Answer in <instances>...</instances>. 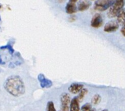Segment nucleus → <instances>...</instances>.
Listing matches in <instances>:
<instances>
[{
	"label": "nucleus",
	"instance_id": "nucleus-1",
	"mask_svg": "<svg viewBox=\"0 0 125 111\" xmlns=\"http://www.w3.org/2000/svg\"><path fill=\"white\" fill-rule=\"evenodd\" d=\"M6 91L14 97H19L25 93V85L20 77L18 75L10 76L4 83Z\"/></svg>",
	"mask_w": 125,
	"mask_h": 111
},
{
	"label": "nucleus",
	"instance_id": "nucleus-2",
	"mask_svg": "<svg viewBox=\"0 0 125 111\" xmlns=\"http://www.w3.org/2000/svg\"><path fill=\"white\" fill-rule=\"evenodd\" d=\"M125 5V0H115L114 3L109 8L107 15L109 18L116 17L121 10L124 8Z\"/></svg>",
	"mask_w": 125,
	"mask_h": 111
},
{
	"label": "nucleus",
	"instance_id": "nucleus-3",
	"mask_svg": "<svg viewBox=\"0 0 125 111\" xmlns=\"http://www.w3.org/2000/svg\"><path fill=\"white\" fill-rule=\"evenodd\" d=\"M115 0H96L94 5V8L96 10L105 11L111 7Z\"/></svg>",
	"mask_w": 125,
	"mask_h": 111
},
{
	"label": "nucleus",
	"instance_id": "nucleus-4",
	"mask_svg": "<svg viewBox=\"0 0 125 111\" xmlns=\"http://www.w3.org/2000/svg\"><path fill=\"white\" fill-rule=\"evenodd\" d=\"M61 103V108L62 111H69L70 107V96L68 93H62L60 97Z\"/></svg>",
	"mask_w": 125,
	"mask_h": 111
},
{
	"label": "nucleus",
	"instance_id": "nucleus-5",
	"mask_svg": "<svg viewBox=\"0 0 125 111\" xmlns=\"http://www.w3.org/2000/svg\"><path fill=\"white\" fill-rule=\"evenodd\" d=\"M104 18L100 14H96L94 15L91 21V25L94 28H98L103 25Z\"/></svg>",
	"mask_w": 125,
	"mask_h": 111
},
{
	"label": "nucleus",
	"instance_id": "nucleus-6",
	"mask_svg": "<svg viewBox=\"0 0 125 111\" xmlns=\"http://www.w3.org/2000/svg\"><path fill=\"white\" fill-rule=\"evenodd\" d=\"M119 24L117 21L115 20H111V21L107 22L104 26V31L107 33H112L115 32L119 29Z\"/></svg>",
	"mask_w": 125,
	"mask_h": 111
},
{
	"label": "nucleus",
	"instance_id": "nucleus-7",
	"mask_svg": "<svg viewBox=\"0 0 125 111\" xmlns=\"http://www.w3.org/2000/svg\"><path fill=\"white\" fill-rule=\"evenodd\" d=\"M38 79H39V81L40 82L41 86L43 88H50L53 84L52 82L48 79H47L43 74H39L38 75Z\"/></svg>",
	"mask_w": 125,
	"mask_h": 111
},
{
	"label": "nucleus",
	"instance_id": "nucleus-8",
	"mask_svg": "<svg viewBox=\"0 0 125 111\" xmlns=\"http://www.w3.org/2000/svg\"><path fill=\"white\" fill-rule=\"evenodd\" d=\"M83 88V84L80 83H72L68 87V90L71 93L77 94L80 93L81 90Z\"/></svg>",
	"mask_w": 125,
	"mask_h": 111
},
{
	"label": "nucleus",
	"instance_id": "nucleus-9",
	"mask_svg": "<svg viewBox=\"0 0 125 111\" xmlns=\"http://www.w3.org/2000/svg\"><path fill=\"white\" fill-rule=\"evenodd\" d=\"M91 5L89 0H80L78 4V10L79 11H85Z\"/></svg>",
	"mask_w": 125,
	"mask_h": 111
},
{
	"label": "nucleus",
	"instance_id": "nucleus-10",
	"mask_svg": "<svg viewBox=\"0 0 125 111\" xmlns=\"http://www.w3.org/2000/svg\"><path fill=\"white\" fill-rule=\"evenodd\" d=\"M80 101L78 97H74L70 102L69 111H80Z\"/></svg>",
	"mask_w": 125,
	"mask_h": 111
},
{
	"label": "nucleus",
	"instance_id": "nucleus-11",
	"mask_svg": "<svg viewBox=\"0 0 125 111\" xmlns=\"http://www.w3.org/2000/svg\"><path fill=\"white\" fill-rule=\"evenodd\" d=\"M65 10H66V13L69 14H74L76 13L77 10H78V7L73 2L69 1L68 3L66 4Z\"/></svg>",
	"mask_w": 125,
	"mask_h": 111
},
{
	"label": "nucleus",
	"instance_id": "nucleus-12",
	"mask_svg": "<svg viewBox=\"0 0 125 111\" xmlns=\"http://www.w3.org/2000/svg\"><path fill=\"white\" fill-rule=\"evenodd\" d=\"M117 21L119 25H123L125 22V9L124 8L117 14Z\"/></svg>",
	"mask_w": 125,
	"mask_h": 111
},
{
	"label": "nucleus",
	"instance_id": "nucleus-13",
	"mask_svg": "<svg viewBox=\"0 0 125 111\" xmlns=\"http://www.w3.org/2000/svg\"><path fill=\"white\" fill-rule=\"evenodd\" d=\"M87 89H85V88H83V89L81 90L80 93H79V95H78V99L79 100V101H82V100L83 99V98L85 97V96L86 95V94L87 93Z\"/></svg>",
	"mask_w": 125,
	"mask_h": 111
},
{
	"label": "nucleus",
	"instance_id": "nucleus-14",
	"mask_svg": "<svg viewBox=\"0 0 125 111\" xmlns=\"http://www.w3.org/2000/svg\"><path fill=\"white\" fill-rule=\"evenodd\" d=\"M101 101V97L99 94H95L92 98V103L93 105H98Z\"/></svg>",
	"mask_w": 125,
	"mask_h": 111
},
{
	"label": "nucleus",
	"instance_id": "nucleus-15",
	"mask_svg": "<svg viewBox=\"0 0 125 111\" xmlns=\"http://www.w3.org/2000/svg\"><path fill=\"white\" fill-rule=\"evenodd\" d=\"M46 111H56V109L55 108L54 103L53 101H48V102Z\"/></svg>",
	"mask_w": 125,
	"mask_h": 111
},
{
	"label": "nucleus",
	"instance_id": "nucleus-16",
	"mask_svg": "<svg viewBox=\"0 0 125 111\" xmlns=\"http://www.w3.org/2000/svg\"><path fill=\"white\" fill-rule=\"evenodd\" d=\"M0 49H7L9 50V53L10 54H13L14 52V50L13 47H12V46L10 44H8L7 45L1 47Z\"/></svg>",
	"mask_w": 125,
	"mask_h": 111
},
{
	"label": "nucleus",
	"instance_id": "nucleus-17",
	"mask_svg": "<svg viewBox=\"0 0 125 111\" xmlns=\"http://www.w3.org/2000/svg\"><path fill=\"white\" fill-rule=\"evenodd\" d=\"M91 105L90 103L84 104L81 108V111H91Z\"/></svg>",
	"mask_w": 125,
	"mask_h": 111
},
{
	"label": "nucleus",
	"instance_id": "nucleus-18",
	"mask_svg": "<svg viewBox=\"0 0 125 111\" xmlns=\"http://www.w3.org/2000/svg\"><path fill=\"white\" fill-rule=\"evenodd\" d=\"M121 33H122V35L125 37V22L124 23V24L123 25V27H122V28H121Z\"/></svg>",
	"mask_w": 125,
	"mask_h": 111
},
{
	"label": "nucleus",
	"instance_id": "nucleus-19",
	"mask_svg": "<svg viewBox=\"0 0 125 111\" xmlns=\"http://www.w3.org/2000/svg\"><path fill=\"white\" fill-rule=\"evenodd\" d=\"M5 64V62L3 61V60L1 59V58L0 57V64Z\"/></svg>",
	"mask_w": 125,
	"mask_h": 111
},
{
	"label": "nucleus",
	"instance_id": "nucleus-20",
	"mask_svg": "<svg viewBox=\"0 0 125 111\" xmlns=\"http://www.w3.org/2000/svg\"><path fill=\"white\" fill-rule=\"evenodd\" d=\"M78 0H70V1L71 2H73V3H75V2L78 1Z\"/></svg>",
	"mask_w": 125,
	"mask_h": 111
},
{
	"label": "nucleus",
	"instance_id": "nucleus-21",
	"mask_svg": "<svg viewBox=\"0 0 125 111\" xmlns=\"http://www.w3.org/2000/svg\"><path fill=\"white\" fill-rule=\"evenodd\" d=\"M57 1H58L59 2V3H62V2L64 1V0H57Z\"/></svg>",
	"mask_w": 125,
	"mask_h": 111
},
{
	"label": "nucleus",
	"instance_id": "nucleus-22",
	"mask_svg": "<svg viewBox=\"0 0 125 111\" xmlns=\"http://www.w3.org/2000/svg\"><path fill=\"white\" fill-rule=\"evenodd\" d=\"M108 111V110H107V109H104V110H103V111Z\"/></svg>",
	"mask_w": 125,
	"mask_h": 111
},
{
	"label": "nucleus",
	"instance_id": "nucleus-23",
	"mask_svg": "<svg viewBox=\"0 0 125 111\" xmlns=\"http://www.w3.org/2000/svg\"><path fill=\"white\" fill-rule=\"evenodd\" d=\"M1 16H0V21H1Z\"/></svg>",
	"mask_w": 125,
	"mask_h": 111
},
{
	"label": "nucleus",
	"instance_id": "nucleus-24",
	"mask_svg": "<svg viewBox=\"0 0 125 111\" xmlns=\"http://www.w3.org/2000/svg\"></svg>",
	"mask_w": 125,
	"mask_h": 111
},
{
	"label": "nucleus",
	"instance_id": "nucleus-25",
	"mask_svg": "<svg viewBox=\"0 0 125 111\" xmlns=\"http://www.w3.org/2000/svg\"></svg>",
	"mask_w": 125,
	"mask_h": 111
}]
</instances>
